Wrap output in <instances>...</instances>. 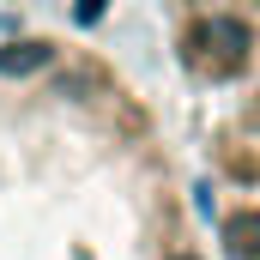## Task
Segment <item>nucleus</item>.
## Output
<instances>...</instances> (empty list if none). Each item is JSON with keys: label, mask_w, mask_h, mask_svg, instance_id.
<instances>
[{"label": "nucleus", "mask_w": 260, "mask_h": 260, "mask_svg": "<svg viewBox=\"0 0 260 260\" xmlns=\"http://www.w3.org/2000/svg\"><path fill=\"white\" fill-rule=\"evenodd\" d=\"M0 260H212L164 115L73 30L0 37Z\"/></svg>", "instance_id": "f257e3e1"}, {"label": "nucleus", "mask_w": 260, "mask_h": 260, "mask_svg": "<svg viewBox=\"0 0 260 260\" xmlns=\"http://www.w3.org/2000/svg\"><path fill=\"white\" fill-rule=\"evenodd\" d=\"M212 260H260V0H151Z\"/></svg>", "instance_id": "f03ea898"}]
</instances>
